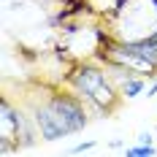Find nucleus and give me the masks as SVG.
Listing matches in <instances>:
<instances>
[{
  "mask_svg": "<svg viewBox=\"0 0 157 157\" xmlns=\"http://www.w3.org/2000/svg\"><path fill=\"white\" fill-rule=\"evenodd\" d=\"M30 114L35 125L41 130V141H60L65 136L81 133L90 125V106L78 98L71 87L68 90H57L52 87L41 100L30 103Z\"/></svg>",
  "mask_w": 157,
  "mask_h": 157,
  "instance_id": "f257e3e1",
  "label": "nucleus"
},
{
  "mask_svg": "<svg viewBox=\"0 0 157 157\" xmlns=\"http://www.w3.org/2000/svg\"><path fill=\"white\" fill-rule=\"evenodd\" d=\"M65 81L95 114H111L119 106V100H125L117 81L111 78L109 68L100 60H76Z\"/></svg>",
  "mask_w": 157,
  "mask_h": 157,
  "instance_id": "f03ea898",
  "label": "nucleus"
},
{
  "mask_svg": "<svg viewBox=\"0 0 157 157\" xmlns=\"http://www.w3.org/2000/svg\"><path fill=\"white\" fill-rule=\"evenodd\" d=\"M146 90V76H138V73H127L122 81H119V92L125 100H133Z\"/></svg>",
  "mask_w": 157,
  "mask_h": 157,
  "instance_id": "7ed1b4c3",
  "label": "nucleus"
},
{
  "mask_svg": "<svg viewBox=\"0 0 157 157\" xmlns=\"http://www.w3.org/2000/svg\"><path fill=\"white\" fill-rule=\"evenodd\" d=\"M125 155L127 157H152V155H157V149H155V144H136V146H127Z\"/></svg>",
  "mask_w": 157,
  "mask_h": 157,
  "instance_id": "20e7f679",
  "label": "nucleus"
},
{
  "mask_svg": "<svg viewBox=\"0 0 157 157\" xmlns=\"http://www.w3.org/2000/svg\"><path fill=\"white\" fill-rule=\"evenodd\" d=\"M95 146H98V141H84V144H76V146H73V149H71V155H84V152H90V149H95Z\"/></svg>",
  "mask_w": 157,
  "mask_h": 157,
  "instance_id": "39448f33",
  "label": "nucleus"
},
{
  "mask_svg": "<svg viewBox=\"0 0 157 157\" xmlns=\"http://www.w3.org/2000/svg\"><path fill=\"white\" fill-rule=\"evenodd\" d=\"M136 141H138V144H155V138H152V133H141Z\"/></svg>",
  "mask_w": 157,
  "mask_h": 157,
  "instance_id": "423d86ee",
  "label": "nucleus"
},
{
  "mask_svg": "<svg viewBox=\"0 0 157 157\" xmlns=\"http://www.w3.org/2000/svg\"><path fill=\"white\" fill-rule=\"evenodd\" d=\"M155 95H157V78H152V84L146 90V98H155Z\"/></svg>",
  "mask_w": 157,
  "mask_h": 157,
  "instance_id": "0eeeda50",
  "label": "nucleus"
},
{
  "mask_svg": "<svg viewBox=\"0 0 157 157\" xmlns=\"http://www.w3.org/2000/svg\"><path fill=\"white\" fill-rule=\"evenodd\" d=\"M155 35H157V27H155Z\"/></svg>",
  "mask_w": 157,
  "mask_h": 157,
  "instance_id": "6e6552de",
  "label": "nucleus"
}]
</instances>
